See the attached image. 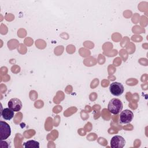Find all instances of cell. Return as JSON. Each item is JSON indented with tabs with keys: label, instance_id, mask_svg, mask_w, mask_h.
I'll list each match as a JSON object with an SVG mask.
<instances>
[{
	"label": "cell",
	"instance_id": "cell-7",
	"mask_svg": "<svg viewBox=\"0 0 148 148\" xmlns=\"http://www.w3.org/2000/svg\"><path fill=\"white\" fill-rule=\"evenodd\" d=\"M1 114L3 119L6 120H10L14 116V111L9 108H6L1 110Z\"/></svg>",
	"mask_w": 148,
	"mask_h": 148
},
{
	"label": "cell",
	"instance_id": "cell-1",
	"mask_svg": "<svg viewBox=\"0 0 148 148\" xmlns=\"http://www.w3.org/2000/svg\"><path fill=\"white\" fill-rule=\"evenodd\" d=\"M123 105L120 99L118 98H113L108 103V109L111 113L117 114L122 111Z\"/></svg>",
	"mask_w": 148,
	"mask_h": 148
},
{
	"label": "cell",
	"instance_id": "cell-6",
	"mask_svg": "<svg viewBox=\"0 0 148 148\" xmlns=\"http://www.w3.org/2000/svg\"><path fill=\"white\" fill-rule=\"evenodd\" d=\"M8 107L14 112L20 111L23 106L22 102L17 98H13L10 99L8 103Z\"/></svg>",
	"mask_w": 148,
	"mask_h": 148
},
{
	"label": "cell",
	"instance_id": "cell-3",
	"mask_svg": "<svg viewBox=\"0 0 148 148\" xmlns=\"http://www.w3.org/2000/svg\"><path fill=\"white\" fill-rule=\"evenodd\" d=\"M134 119L133 112L128 109L121 111L119 115V123L121 124H128L131 122Z\"/></svg>",
	"mask_w": 148,
	"mask_h": 148
},
{
	"label": "cell",
	"instance_id": "cell-2",
	"mask_svg": "<svg viewBox=\"0 0 148 148\" xmlns=\"http://www.w3.org/2000/svg\"><path fill=\"white\" fill-rule=\"evenodd\" d=\"M11 134L10 127L4 121H0V139L4 140L8 139Z\"/></svg>",
	"mask_w": 148,
	"mask_h": 148
},
{
	"label": "cell",
	"instance_id": "cell-8",
	"mask_svg": "<svg viewBox=\"0 0 148 148\" xmlns=\"http://www.w3.org/2000/svg\"><path fill=\"white\" fill-rule=\"evenodd\" d=\"M25 148H39V143L34 140H29L23 143Z\"/></svg>",
	"mask_w": 148,
	"mask_h": 148
},
{
	"label": "cell",
	"instance_id": "cell-5",
	"mask_svg": "<svg viewBox=\"0 0 148 148\" xmlns=\"http://www.w3.org/2000/svg\"><path fill=\"white\" fill-rule=\"evenodd\" d=\"M125 144V139L120 135H115L110 140V146L112 148H123Z\"/></svg>",
	"mask_w": 148,
	"mask_h": 148
},
{
	"label": "cell",
	"instance_id": "cell-4",
	"mask_svg": "<svg viewBox=\"0 0 148 148\" xmlns=\"http://www.w3.org/2000/svg\"><path fill=\"white\" fill-rule=\"evenodd\" d=\"M109 90L113 95L118 97L123 93L124 88L121 83L114 82L110 84Z\"/></svg>",
	"mask_w": 148,
	"mask_h": 148
}]
</instances>
